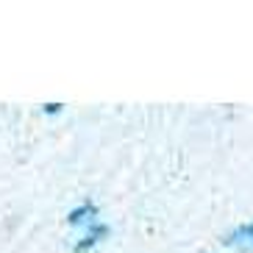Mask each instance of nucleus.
<instances>
[{"label": "nucleus", "instance_id": "nucleus-1", "mask_svg": "<svg viewBox=\"0 0 253 253\" xmlns=\"http://www.w3.org/2000/svg\"><path fill=\"white\" fill-rule=\"evenodd\" d=\"M106 234H109V228H106L103 223L89 225V228H86V234L81 237V242H75V253H86L89 248H95L97 242H100V239L106 237Z\"/></svg>", "mask_w": 253, "mask_h": 253}, {"label": "nucleus", "instance_id": "nucleus-2", "mask_svg": "<svg viewBox=\"0 0 253 253\" xmlns=\"http://www.w3.org/2000/svg\"><path fill=\"white\" fill-rule=\"evenodd\" d=\"M97 209L92 206V203H84V206H78V209H73V211H70V225H73V228H89V225H95L97 220Z\"/></svg>", "mask_w": 253, "mask_h": 253}, {"label": "nucleus", "instance_id": "nucleus-3", "mask_svg": "<svg viewBox=\"0 0 253 253\" xmlns=\"http://www.w3.org/2000/svg\"><path fill=\"white\" fill-rule=\"evenodd\" d=\"M228 242L231 245H237V248H245V251H253V223L239 225L237 231H231Z\"/></svg>", "mask_w": 253, "mask_h": 253}]
</instances>
